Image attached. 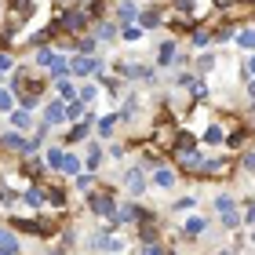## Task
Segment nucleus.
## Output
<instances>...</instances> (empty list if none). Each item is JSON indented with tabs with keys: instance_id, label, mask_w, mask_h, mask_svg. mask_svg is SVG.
<instances>
[{
	"instance_id": "f257e3e1",
	"label": "nucleus",
	"mask_w": 255,
	"mask_h": 255,
	"mask_svg": "<svg viewBox=\"0 0 255 255\" xmlns=\"http://www.w3.org/2000/svg\"><path fill=\"white\" fill-rule=\"evenodd\" d=\"M55 26L66 29V33H80V29L88 26V11H66V15L55 22Z\"/></svg>"
},
{
	"instance_id": "7ed1b4c3",
	"label": "nucleus",
	"mask_w": 255,
	"mask_h": 255,
	"mask_svg": "<svg viewBox=\"0 0 255 255\" xmlns=\"http://www.w3.org/2000/svg\"><path fill=\"white\" fill-rule=\"evenodd\" d=\"M4 146L7 149H18V153H33V149L40 146V138H22L18 131H7L4 135Z\"/></svg>"
},
{
	"instance_id": "6ab92c4d",
	"label": "nucleus",
	"mask_w": 255,
	"mask_h": 255,
	"mask_svg": "<svg viewBox=\"0 0 255 255\" xmlns=\"http://www.w3.org/2000/svg\"><path fill=\"white\" fill-rule=\"evenodd\" d=\"M80 113H84V102H80V99H69V106H66V117H69V121H77Z\"/></svg>"
},
{
	"instance_id": "c9c22d12",
	"label": "nucleus",
	"mask_w": 255,
	"mask_h": 255,
	"mask_svg": "<svg viewBox=\"0 0 255 255\" xmlns=\"http://www.w3.org/2000/svg\"><path fill=\"white\" fill-rule=\"evenodd\" d=\"M121 18H135V4H121Z\"/></svg>"
},
{
	"instance_id": "c85d7f7f",
	"label": "nucleus",
	"mask_w": 255,
	"mask_h": 255,
	"mask_svg": "<svg viewBox=\"0 0 255 255\" xmlns=\"http://www.w3.org/2000/svg\"><path fill=\"white\" fill-rule=\"evenodd\" d=\"M113 124H117V117H102V121H99V131H102V138H106V135L113 131Z\"/></svg>"
},
{
	"instance_id": "e433bc0d",
	"label": "nucleus",
	"mask_w": 255,
	"mask_h": 255,
	"mask_svg": "<svg viewBox=\"0 0 255 255\" xmlns=\"http://www.w3.org/2000/svg\"><path fill=\"white\" fill-rule=\"evenodd\" d=\"M77 190H91V175H77Z\"/></svg>"
},
{
	"instance_id": "9d476101",
	"label": "nucleus",
	"mask_w": 255,
	"mask_h": 255,
	"mask_svg": "<svg viewBox=\"0 0 255 255\" xmlns=\"http://www.w3.org/2000/svg\"><path fill=\"white\" fill-rule=\"evenodd\" d=\"M226 171V160H204L201 164V175H223Z\"/></svg>"
},
{
	"instance_id": "72a5a7b5",
	"label": "nucleus",
	"mask_w": 255,
	"mask_h": 255,
	"mask_svg": "<svg viewBox=\"0 0 255 255\" xmlns=\"http://www.w3.org/2000/svg\"><path fill=\"white\" fill-rule=\"evenodd\" d=\"M99 95V91L95 88H80V102H91V99H95Z\"/></svg>"
},
{
	"instance_id": "a878e982",
	"label": "nucleus",
	"mask_w": 255,
	"mask_h": 255,
	"mask_svg": "<svg viewBox=\"0 0 255 255\" xmlns=\"http://www.w3.org/2000/svg\"><path fill=\"white\" fill-rule=\"evenodd\" d=\"M11 121H15V128H29V113L26 110H15V113H11Z\"/></svg>"
},
{
	"instance_id": "a19ab883",
	"label": "nucleus",
	"mask_w": 255,
	"mask_h": 255,
	"mask_svg": "<svg viewBox=\"0 0 255 255\" xmlns=\"http://www.w3.org/2000/svg\"><path fill=\"white\" fill-rule=\"evenodd\" d=\"M7 69H11V59H7V55H0V77H4Z\"/></svg>"
},
{
	"instance_id": "b1692460",
	"label": "nucleus",
	"mask_w": 255,
	"mask_h": 255,
	"mask_svg": "<svg viewBox=\"0 0 255 255\" xmlns=\"http://www.w3.org/2000/svg\"><path fill=\"white\" fill-rule=\"evenodd\" d=\"M138 237H142L146 245H153V241H157V230H153V223H146L142 230H138Z\"/></svg>"
},
{
	"instance_id": "9b49d317",
	"label": "nucleus",
	"mask_w": 255,
	"mask_h": 255,
	"mask_svg": "<svg viewBox=\"0 0 255 255\" xmlns=\"http://www.w3.org/2000/svg\"><path fill=\"white\" fill-rule=\"evenodd\" d=\"M182 226H186V234H190V237H197V234H204V226H208V223H204L201 215H193V219H186Z\"/></svg>"
},
{
	"instance_id": "c03bdc74",
	"label": "nucleus",
	"mask_w": 255,
	"mask_h": 255,
	"mask_svg": "<svg viewBox=\"0 0 255 255\" xmlns=\"http://www.w3.org/2000/svg\"><path fill=\"white\" fill-rule=\"evenodd\" d=\"M245 219H248V223H255V204H248V212H245Z\"/></svg>"
},
{
	"instance_id": "cd10ccee",
	"label": "nucleus",
	"mask_w": 255,
	"mask_h": 255,
	"mask_svg": "<svg viewBox=\"0 0 255 255\" xmlns=\"http://www.w3.org/2000/svg\"><path fill=\"white\" fill-rule=\"evenodd\" d=\"M84 135H88V121H84V124H77L73 131H69V142H80Z\"/></svg>"
},
{
	"instance_id": "09e8293b",
	"label": "nucleus",
	"mask_w": 255,
	"mask_h": 255,
	"mask_svg": "<svg viewBox=\"0 0 255 255\" xmlns=\"http://www.w3.org/2000/svg\"><path fill=\"white\" fill-rule=\"evenodd\" d=\"M248 95L255 99V80H248Z\"/></svg>"
},
{
	"instance_id": "37998d69",
	"label": "nucleus",
	"mask_w": 255,
	"mask_h": 255,
	"mask_svg": "<svg viewBox=\"0 0 255 255\" xmlns=\"http://www.w3.org/2000/svg\"><path fill=\"white\" fill-rule=\"evenodd\" d=\"M245 168H248V171H255V153H248V157H245Z\"/></svg>"
},
{
	"instance_id": "473e14b6",
	"label": "nucleus",
	"mask_w": 255,
	"mask_h": 255,
	"mask_svg": "<svg viewBox=\"0 0 255 255\" xmlns=\"http://www.w3.org/2000/svg\"><path fill=\"white\" fill-rule=\"evenodd\" d=\"M121 33H124V40H138V37H142V29H135V26H124Z\"/></svg>"
},
{
	"instance_id": "f8f14e48",
	"label": "nucleus",
	"mask_w": 255,
	"mask_h": 255,
	"mask_svg": "<svg viewBox=\"0 0 255 255\" xmlns=\"http://www.w3.org/2000/svg\"><path fill=\"white\" fill-rule=\"evenodd\" d=\"M59 171H66V175H80V160H77L73 153H66V157H62V168H59Z\"/></svg>"
},
{
	"instance_id": "3c124183",
	"label": "nucleus",
	"mask_w": 255,
	"mask_h": 255,
	"mask_svg": "<svg viewBox=\"0 0 255 255\" xmlns=\"http://www.w3.org/2000/svg\"><path fill=\"white\" fill-rule=\"evenodd\" d=\"M252 110H255V99H252Z\"/></svg>"
},
{
	"instance_id": "7c9ffc66",
	"label": "nucleus",
	"mask_w": 255,
	"mask_h": 255,
	"mask_svg": "<svg viewBox=\"0 0 255 255\" xmlns=\"http://www.w3.org/2000/svg\"><path fill=\"white\" fill-rule=\"evenodd\" d=\"M99 160H102L99 146H91V149H88V168H99Z\"/></svg>"
},
{
	"instance_id": "412c9836",
	"label": "nucleus",
	"mask_w": 255,
	"mask_h": 255,
	"mask_svg": "<svg viewBox=\"0 0 255 255\" xmlns=\"http://www.w3.org/2000/svg\"><path fill=\"white\" fill-rule=\"evenodd\" d=\"M234 208H237L234 197H215V212H219V215H223V212H234Z\"/></svg>"
},
{
	"instance_id": "4c0bfd02",
	"label": "nucleus",
	"mask_w": 255,
	"mask_h": 255,
	"mask_svg": "<svg viewBox=\"0 0 255 255\" xmlns=\"http://www.w3.org/2000/svg\"><path fill=\"white\" fill-rule=\"evenodd\" d=\"M193 201H197V197H182V201H179L175 208H179V212H186V208H193Z\"/></svg>"
},
{
	"instance_id": "a211bd4d",
	"label": "nucleus",
	"mask_w": 255,
	"mask_h": 255,
	"mask_svg": "<svg viewBox=\"0 0 255 255\" xmlns=\"http://www.w3.org/2000/svg\"><path fill=\"white\" fill-rule=\"evenodd\" d=\"M223 226L226 230H237L241 226V212H237V208H234V212H223Z\"/></svg>"
},
{
	"instance_id": "f3484780",
	"label": "nucleus",
	"mask_w": 255,
	"mask_h": 255,
	"mask_svg": "<svg viewBox=\"0 0 255 255\" xmlns=\"http://www.w3.org/2000/svg\"><path fill=\"white\" fill-rule=\"evenodd\" d=\"M55 84H59V95H62V99H77V88L69 84L66 77H59V80H55Z\"/></svg>"
},
{
	"instance_id": "393cba45",
	"label": "nucleus",
	"mask_w": 255,
	"mask_h": 255,
	"mask_svg": "<svg viewBox=\"0 0 255 255\" xmlns=\"http://www.w3.org/2000/svg\"><path fill=\"white\" fill-rule=\"evenodd\" d=\"M142 26H146V29H157V26H160V15H157V11H146V15H142Z\"/></svg>"
},
{
	"instance_id": "8fccbe9b",
	"label": "nucleus",
	"mask_w": 255,
	"mask_h": 255,
	"mask_svg": "<svg viewBox=\"0 0 255 255\" xmlns=\"http://www.w3.org/2000/svg\"><path fill=\"white\" fill-rule=\"evenodd\" d=\"M0 255H15V252H11V248H0Z\"/></svg>"
},
{
	"instance_id": "dca6fc26",
	"label": "nucleus",
	"mask_w": 255,
	"mask_h": 255,
	"mask_svg": "<svg viewBox=\"0 0 255 255\" xmlns=\"http://www.w3.org/2000/svg\"><path fill=\"white\" fill-rule=\"evenodd\" d=\"M0 248H11V252L18 255V237H15V234H7V230H0Z\"/></svg>"
},
{
	"instance_id": "f704fd0d",
	"label": "nucleus",
	"mask_w": 255,
	"mask_h": 255,
	"mask_svg": "<svg viewBox=\"0 0 255 255\" xmlns=\"http://www.w3.org/2000/svg\"><path fill=\"white\" fill-rule=\"evenodd\" d=\"M193 44H197V48H204V44H208V33L197 29V33H193Z\"/></svg>"
},
{
	"instance_id": "ddd939ff",
	"label": "nucleus",
	"mask_w": 255,
	"mask_h": 255,
	"mask_svg": "<svg viewBox=\"0 0 255 255\" xmlns=\"http://www.w3.org/2000/svg\"><path fill=\"white\" fill-rule=\"evenodd\" d=\"M22 201H26L29 208H44V190H26V193H22Z\"/></svg>"
},
{
	"instance_id": "603ef678",
	"label": "nucleus",
	"mask_w": 255,
	"mask_h": 255,
	"mask_svg": "<svg viewBox=\"0 0 255 255\" xmlns=\"http://www.w3.org/2000/svg\"><path fill=\"white\" fill-rule=\"evenodd\" d=\"M0 201H4V197H0Z\"/></svg>"
},
{
	"instance_id": "423d86ee",
	"label": "nucleus",
	"mask_w": 255,
	"mask_h": 255,
	"mask_svg": "<svg viewBox=\"0 0 255 255\" xmlns=\"http://www.w3.org/2000/svg\"><path fill=\"white\" fill-rule=\"evenodd\" d=\"M124 182H128V190H131L135 197L146 190V179H142V171H138V168H131V171H128V175H124Z\"/></svg>"
},
{
	"instance_id": "c756f323",
	"label": "nucleus",
	"mask_w": 255,
	"mask_h": 255,
	"mask_svg": "<svg viewBox=\"0 0 255 255\" xmlns=\"http://www.w3.org/2000/svg\"><path fill=\"white\" fill-rule=\"evenodd\" d=\"M241 142H245V131H241V128H237V131H234V135L226 138V146H230V149H237Z\"/></svg>"
},
{
	"instance_id": "1a4fd4ad",
	"label": "nucleus",
	"mask_w": 255,
	"mask_h": 255,
	"mask_svg": "<svg viewBox=\"0 0 255 255\" xmlns=\"http://www.w3.org/2000/svg\"><path fill=\"white\" fill-rule=\"evenodd\" d=\"M157 62H160V66H171V62H175V44H160V48H157Z\"/></svg>"
},
{
	"instance_id": "a18cd8bd",
	"label": "nucleus",
	"mask_w": 255,
	"mask_h": 255,
	"mask_svg": "<svg viewBox=\"0 0 255 255\" xmlns=\"http://www.w3.org/2000/svg\"><path fill=\"white\" fill-rule=\"evenodd\" d=\"M245 69H248V77H255V55L248 59V66H245Z\"/></svg>"
},
{
	"instance_id": "2eb2a0df",
	"label": "nucleus",
	"mask_w": 255,
	"mask_h": 255,
	"mask_svg": "<svg viewBox=\"0 0 255 255\" xmlns=\"http://www.w3.org/2000/svg\"><path fill=\"white\" fill-rule=\"evenodd\" d=\"M223 128H219V124H212V128H208V131H204V142H212V146H219V142H223Z\"/></svg>"
},
{
	"instance_id": "2f4dec72",
	"label": "nucleus",
	"mask_w": 255,
	"mask_h": 255,
	"mask_svg": "<svg viewBox=\"0 0 255 255\" xmlns=\"http://www.w3.org/2000/svg\"><path fill=\"white\" fill-rule=\"evenodd\" d=\"M55 59H59V55H55V51H37V62H40V66H51Z\"/></svg>"
},
{
	"instance_id": "39448f33",
	"label": "nucleus",
	"mask_w": 255,
	"mask_h": 255,
	"mask_svg": "<svg viewBox=\"0 0 255 255\" xmlns=\"http://www.w3.org/2000/svg\"><path fill=\"white\" fill-rule=\"evenodd\" d=\"M44 121L48 124H59V121H66V102H48V110H44Z\"/></svg>"
},
{
	"instance_id": "4468645a",
	"label": "nucleus",
	"mask_w": 255,
	"mask_h": 255,
	"mask_svg": "<svg viewBox=\"0 0 255 255\" xmlns=\"http://www.w3.org/2000/svg\"><path fill=\"white\" fill-rule=\"evenodd\" d=\"M237 44H241V48H248V51H255V29H241L237 33Z\"/></svg>"
},
{
	"instance_id": "0eeeda50",
	"label": "nucleus",
	"mask_w": 255,
	"mask_h": 255,
	"mask_svg": "<svg viewBox=\"0 0 255 255\" xmlns=\"http://www.w3.org/2000/svg\"><path fill=\"white\" fill-rule=\"evenodd\" d=\"M15 226L18 230H26V234H51L55 226H40V223H33V219H15Z\"/></svg>"
},
{
	"instance_id": "6e6552de",
	"label": "nucleus",
	"mask_w": 255,
	"mask_h": 255,
	"mask_svg": "<svg viewBox=\"0 0 255 255\" xmlns=\"http://www.w3.org/2000/svg\"><path fill=\"white\" fill-rule=\"evenodd\" d=\"M153 182L160 190H171L175 186V171H168V168H157V175H153Z\"/></svg>"
},
{
	"instance_id": "bb28decb",
	"label": "nucleus",
	"mask_w": 255,
	"mask_h": 255,
	"mask_svg": "<svg viewBox=\"0 0 255 255\" xmlns=\"http://www.w3.org/2000/svg\"><path fill=\"white\" fill-rule=\"evenodd\" d=\"M99 37H102V40L117 37V26H113V22H102V26H99Z\"/></svg>"
},
{
	"instance_id": "f03ea898",
	"label": "nucleus",
	"mask_w": 255,
	"mask_h": 255,
	"mask_svg": "<svg viewBox=\"0 0 255 255\" xmlns=\"http://www.w3.org/2000/svg\"><path fill=\"white\" fill-rule=\"evenodd\" d=\"M91 212L95 215H102V219H113V212H117V208H113V197H110V190H102V193H91Z\"/></svg>"
},
{
	"instance_id": "4be33fe9",
	"label": "nucleus",
	"mask_w": 255,
	"mask_h": 255,
	"mask_svg": "<svg viewBox=\"0 0 255 255\" xmlns=\"http://www.w3.org/2000/svg\"><path fill=\"white\" fill-rule=\"evenodd\" d=\"M44 197H48L55 208H62V204H66V193H62V190H55V186H51V190H44Z\"/></svg>"
},
{
	"instance_id": "49530a36",
	"label": "nucleus",
	"mask_w": 255,
	"mask_h": 255,
	"mask_svg": "<svg viewBox=\"0 0 255 255\" xmlns=\"http://www.w3.org/2000/svg\"><path fill=\"white\" fill-rule=\"evenodd\" d=\"M179 7L182 11H193V0H179Z\"/></svg>"
},
{
	"instance_id": "aec40b11",
	"label": "nucleus",
	"mask_w": 255,
	"mask_h": 255,
	"mask_svg": "<svg viewBox=\"0 0 255 255\" xmlns=\"http://www.w3.org/2000/svg\"><path fill=\"white\" fill-rule=\"evenodd\" d=\"M102 248L117 255V252H124V241H121V237H102Z\"/></svg>"
},
{
	"instance_id": "de8ad7c7",
	"label": "nucleus",
	"mask_w": 255,
	"mask_h": 255,
	"mask_svg": "<svg viewBox=\"0 0 255 255\" xmlns=\"http://www.w3.org/2000/svg\"><path fill=\"white\" fill-rule=\"evenodd\" d=\"M146 255H164V252H160L157 245H149V248H146Z\"/></svg>"
},
{
	"instance_id": "79ce46f5",
	"label": "nucleus",
	"mask_w": 255,
	"mask_h": 255,
	"mask_svg": "<svg viewBox=\"0 0 255 255\" xmlns=\"http://www.w3.org/2000/svg\"><path fill=\"white\" fill-rule=\"evenodd\" d=\"M7 4L15 7V11H18V7H29V0H7Z\"/></svg>"
},
{
	"instance_id": "20e7f679",
	"label": "nucleus",
	"mask_w": 255,
	"mask_h": 255,
	"mask_svg": "<svg viewBox=\"0 0 255 255\" xmlns=\"http://www.w3.org/2000/svg\"><path fill=\"white\" fill-rule=\"evenodd\" d=\"M69 69H73L77 77H91V73L99 69V62H95V59H88V55H84V59H73V62H69Z\"/></svg>"
},
{
	"instance_id": "5701e85b",
	"label": "nucleus",
	"mask_w": 255,
	"mask_h": 255,
	"mask_svg": "<svg viewBox=\"0 0 255 255\" xmlns=\"http://www.w3.org/2000/svg\"><path fill=\"white\" fill-rule=\"evenodd\" d=\"M62 157H66V153H62L59 146H51V149H48V164H51V168H62Z\"/></svg>"
},
{
	"instance_id": "ea45409f",
	"label": "nucleus",
	"mask_w": 255,
	"mask_h": 255,
	"mask_svg": "<svg viewBox=\"0 0 255 255\" xmlns=\"http://www.w3.org/2000/svg\"><path fill=\"white\" fill-rule=\"evenodd\" d=\"M0 110H11V95L7 91H0Z\"/></svg>"
},
{
	"instance_id": "58836bf2",
	"label": "nucleus",
	"mask_w": 255,
	"mask_h": 255,
	"mask_svg": "<svg viewBox=\"0 0 255 255\" xmlns=\"http://www.w3.org/2000/svg\"><path fill=\"white\" fill-rule=\"evenodd\" d=\"M215 66V55H201V69H212Z\"/></svg>"
}]
</instances>
